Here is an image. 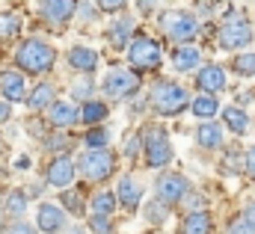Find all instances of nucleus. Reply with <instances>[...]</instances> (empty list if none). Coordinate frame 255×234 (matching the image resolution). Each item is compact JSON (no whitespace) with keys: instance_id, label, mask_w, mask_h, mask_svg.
Segmentation results:
<instances>
[{"instance_id":"obj_1","label":"nucleus","mask_w":255,"mask_h":234,"mask_svg":"<svg viewBox=\"0 0 255 234\" xmlns=\"http://www.w3.org/2000/svg\"><path fill=\"white\" fill-rule=\"evenodd\" d=\"M15 65L21 68V74H48L57 65V48L39 36L24 39L15 51Z\"/></svg>"},{"instance_id":"obj_2","label":"nucleus","mask_w":255,"mask_h":234,"mask_svg":"<svg viewBox=\"0 0 255 234\" xmlns=\"http://www.w3.org/2000/svg\"><path fill=\"white\" fill-rule=\"evenodd\" d=\"M148 104H151V110L157 116H166V118L181 116L190 107V92L175 80H157L154 89L148 92Z\"/></svg>"},{"instance_id":"obj_3","label":"nucleus","mask_w":255,"mask_h":234,"mask_svg":"<svg viewBox=\"0 0 255 234\" xmlns=\"http://www.w3.org/2000/svg\"><path fill=\"white\" fill-rule=\"evenodd\" d=\"M139 136H142V157L148 169H163L172 163V142L160 124H145Z\"/></svg>"},{"instance_id":"obj_4","label":"nucleus","mask_w":255,"mask_h":234,"mask_svg":"<svg viewBox=\"0 0 255 234\" xmlns=\"http://www.w3.org/2000/svg\"><path fill=\"white\" fill-rule=\"evenodd\" d=\"M77 172L83 181H89V184H104V181H110L113 172H116V154L113 151H107V148H98V151H83L80 157H77Z\"/></svg>"},{"instance_id":"obj_5","label":"nucleus","mask_w":255,"mask_h":234,"mask_svg":"<svg viewBox=\"0 0 255 234\" xmlns=\"http://www.w3.org/2000/svg\"><path fill=\"white\" fill-rule=\"evenodd\" d=\"M157 27H160V33H163L166 39H172V42H178V45L193 42L196 33H199L196 15H193V12H184V9H169V12H163V15L157 18Z\"/></svg>"},{"instance_id":"obj_6","label":"nucleus","mask_w":255,"mask_h":234,"mask_svg":"<svg viewBox=\"0 0 255 234\" xmlns=\"http://www.w3.org/2000/svg\"><path fill=\"white\" fill-rule=\"evenodd\" d=\"M101 92L110 98V101H128L139 92V74L133 68H125V65H116L104 74L101 80Z\"/></svg>"},{"instance_id":"obj_7","label":"nucleus","mask_w":255,"mask_h":234,"mask_svg":"<svg viewBox=\"0 0 255 234\" xmlns=\"http://www.w3.org/2000/svg\"><path fill=\"white\" fill-rule=\"evenodd\" d=\"M128 62H130V68H133L136 74L154 71V68H160V62H163V48H160L151 36H133L130 45H128Z\"/></svg>"},{"instance_id":"obj_8","label":"nucleus","mask_w":255,"mask_h":234,"mask_svg":"<svg viewBox=\"0 0 255 234\" xmlns=\"http://www.w3.org/2000/svg\"><path fill=\"white\" fill-rule=\"evenodd\" d=\"M253 24L244 18V15H232V18H226L223 21V27H220V33H217V45L223 48V51H238V48H247V45H253Z\"/></svg>"},{"instance_id":"obj_9","label":"nucleus","mask_w":255,"mask_h":234,"mask_svg":"<svg viewBox=\"0 0 255 234\" xmlns=\"http://www.w3.org/2000/svg\"><path fill=\"white\" fill-rule=\"evenodd\" d=\"M187 193H190V181L184 175H178V172H163V175H157V181H154V196L166 208L184 202Z\"/></svg>"},{"instance_id":"obj_10","label":"nucleus","mask_w":255,"mask_h":234,"mask_svg":"<svg viewBox=\"0 0 255 234\" xmlns=\"http://www.w3.org/2000/svg\"><path fill=\"white\" fill-rule=\"evenodd\" d=\"M74 175H77V160H71L68 154H57L45 169V184L54 190H68Z\"/></svg>"},{"instance_id":"obj_11","label":"nucleus","mask_w":255,"mask_h":234,"mask_svg":"<svg viewBox=\"0 0 255 234\" xmlns=\"http://www.w3.org/2000/svg\"><path fill=\"white\" fill-rule=\"evenodd\" d=\"M65 62H68V68H71L74 74H86V77H92V74L98 71L101 57H98V51L89 48V45H74V48H68Z\"/></svg>"},{"instance_id":"obj_12","label":"nucleus","mask_w":255,"mask_h":234,"mask_svg":"<svg viewBox=\"0 0 255 234\" xmlns=\"http://www.w3.org/2000/svg\"><path fill=\"white\" fill-rule=\"evenodd\" d=\"M27 74H21L18 68H6L0 71V98L9 101V104H18V101H27Z\"/></svg>"},{"instance_id":"obj_13","label":"nucleus","mask_w":255,"mask_h":234,"mask_svg":"<svg viewBox=\"0 0 255 234\" xmlns=\"http://www.w3.org/2000/svg\"><path fill=\"white\" fill-rule=\"evenodd\" d=\"M77 121H80V107L71 98H60L48 107V124L57 130H71Z\"/></svg>"},{"instance_id":"obj_14","label":"nucleus","mask_w":255,"mask_h":234,"mask_svg":"<svg viewBox=\"0 0 255 234\" xmlns=\"http://www.w3.org/2000/svg\"><path fill=\"white\" fill-rule=\"evenodd\" d=\"M36 229L45 234H60L65 229V211L63 205L54 202H39L36 208Z\"/></svg>"},{"instance_id":"obj_15","label":"nucleus","mask_w":255,"mask_h":234,"mask_svg":"<svg viewBox=\"0 0 255 234\" xmlns=\"http://www.w3.org/2000/svg\"><path fill=\"white\" fill-rule=\"evenodd\" d=\"M77 12V0H42V18L51 27H65L68 21H74Z\"/></svg>"},{"instance_id":"obj_16","label":"nucleus","mask_w":255,"mask_h":234,"mask_svg":"<svg viewBox=\"0 0 255 234\" xmlns=\"http://www.w3.org/2000/svg\"><path fill=\"white\" fill-rule=\"evenodd\" d=\"M116 199H119V205L125 208L128 214H133L139 205H142V184H136V178L133 175H122L116 181Z\"/></svg>"},{"instance_id":"obj_17","label":"nucleus","mask_w":255,"mask_h":234,"mask_svg":"<svg viewBox=\"0 0 255 234\" xmlns=\"http://www.w3.org/2000/svg\"><path fill=\"white\" fill-rule=\"evenodd\" d=\"M133 18L130 15H119V18H113L110 21V27H107V42H110V48L113 51H128V45H130V39H133Z\"/></svg>"},{"instance_id":"obj_18","label":"nucleus","mask_w":255,"mask_h":234,"mask_svg":"<svg viewBox=\"0 0 255 234\" xmlns=\"http://www.w3.org/2000/svg\"><path fill=\"white\" fill-rule=\"evenodd\" d=\"M196 86H199L202 92H208V95L223 92V89H226V68H223V65H214V62L202 65L199 74H196Z\"/></svg>"},{"instance_id":"obj_19","label":"nucleus","mask_w":255,"mask_h":234,"mask_svg":"<svg viewBox=\"0 0 255 234\" xmlns=\"http://www.w3.org/2000/svg\"><path fill=\"white\" fill-rule=\"evenodd\" d=\"M199 62H202V51L187 42V45H178L175 51H172V68L175 71H181V74H187L193 68H199Z\"/></svg>"},{"instance_id":"obj_20","label":"nucleus","mask_w":255,"mask_h":234,"mask_svg":"<svg viewBox=\"0 0 255 234\" xmlns=\"http://www.w3.org/2000/svg\"><path fill=\"white\" fill-rule=\"evenodd\" d=\"M110 116V107H107V101H98V98H92V101H86L83 107H80V121L86 124V127H98V124H104Z\"/></svg>"},{"instance_id":"obj_21","label":"nucleus","mask_w":255,"mask_h":234,"mask_svg":"<svg viewBox=\"0 0 255 234\" xmlns=\"http://www.w3.org/2000/svg\"><path fill=\"white\" fill-rule=\"evenodd\" d=\"M214 232V220L208 211H190L181 223V234H211Z\"/></svg>"},{"instance_id":"obj_22","label":"nucleus","mask_w":255,"mask_h":234,"mask_svg":"<svg viewBox=\"0 0 255 234\" xmlns=\"http://www.w3.org/2000/svg\"><path fill=\"white\" fill-rule=\"evenodd\" d=\"M54 101H57V86H54V83H39V86L27 95V107L36 110V113H39V110H48Z\"/></svg>"},{"instance_id":"obj_23","label":"nucleus","mask_w":255,"mask_h":234,"mask_svg":"<svg viewBox=\"0 0 255 234\" xmlns=\"http://www.w3.org/2000/svg\"><path fill=\"white\" fill-rule=\"evenodd\" d=\"M196 142H199L202 148H208V151L220 148V145H223V127H220L217 121H202V124L196 127Z\"/></svg>"},{"instance_id":"obj_24","label":"nucleus","mask_w":255,"mask_h":234,"mask_svg":"<svg viewBox=\"0 0 255 234\" xmlns=\"http://www.w3.org/2000/svg\"><path fill=\"white\" fill-rule=\"evenodd\" d=\"M190 110L196 118H202V121H211V118L220 113V101H217V95H208V92H202V95H196L190 101Z\"/></svg>"},{"instance_id":"obj_25","label":"nucleus","mask_w":255,"mask_h":234,"mask_svg":"<svg viewBox=\"0 0 255 234\" xmlns=\"http://www.w3.org/2000/svg\"><path fill=\"white\" fill-rule=\"evenodd\" d=\"M116 205H119L116 193L104 190V193H95V196H92V202H89V211H92L95 217H113V214H116Z\"/></svg>"},{"instance_id":"obj_26","label":"nucleus","mask_w":255,"mask_h":234,"mask_svg":"<svg viewBox=\"0 0 255 234\" xmlns=\"http://www.w3.org/2000/svg\"><path fill=\"white\" fill-rule=\"evenodd\" d=\"M27 202H30L27 190H12V193L6 196V202H3V211H6L12 220H24V214H27Z\"/></svg>"},{"instance_id":"obj_27","label":"nucleus","mask_w":255,"mask_h":234,"mask_svg":"<svg viewBox=\"0 0 255 234\" xmlns=\"http://www.w3.org/2000/svg\"><path fill=\"white\" fill-rule=\"evenodd\" d=\"M92 92H95V80L92 77H86V74H77L74 80H71V86H68V95H71V101H92Z\"/></svg>"},{"instance_id":"obj_28","label":"nucleus","mask_w":255,"mask_h":234,"mask_svg":"<svg viewBox=\"0 0 255 234\" xmlns=\"http://www.w3.org/2000/svg\"><path fill=\"white\" fill-rule=\"evenodd\" d=\"M60 205H63V211H68L71 217H83L86 211H89V205H86V199L74 190V187H68L63 190V196H60Z\"/></svg>"},{"instance_id":"obj_29","label":"nucleus","mask_w":255,"mask_h":234,"mask_svg":"<svg viewBox=\"0 0 255 234\" xmlns=\"http://www.w3.org/2000/svg\"><path fill=\"white\" fill-rule=\"evenodd\" d=\"M223 121H226V127L232 133H247V127H250V116L241 107H226L223 110Z\"/></svg>"},{"instance_id":"obj_30","label":"nucleus","mask_w":255,"mask_h":234,"mask_svg":"<svg viewBox=\"0 0 255 234\" xmlns=\"http://www.w3.org/2000/svg\"><path fill=\"white\" fill-rule=\"evenodd\" d=\"M107 142H110V130H107L104 124H98V127H89V130H86V136H83V145H86L89 151L107 148Z\"/></svg>"},{"instance_id":"obj_31","label":"nucleus","mask_w":255,"mask_h":234,"mask_svg":"<svg viewBox=\"0 0 255 234\" xmlns=\"http://www.w3.org/2000/svg\"><path fill=\"white\" fill-rule=\"evenodd\" d=\"M21 18L15 15V12H0V42L3 39H15L18 33H21Z\"/></svg>"},{"instance_id":"obj_32","label":"nucleus","mask_w":255,"mask_h":234,"mask_svg":"<svg viewBox=\"0 0 255 234\" xmlns=\"http://www.w3.org/2000/svg\"><path fill=\"white\" fill-rule=\"evenodd\" d=\"M98 3H92V0H77V12H74V21H80V24H89V21H98Z\"/></svg>"},{"instance_id":"obj_33","label":"nucleus","mask_w":255,"mask_h":234,"mask_svg":"<svg viewBox=\"0 0 255 234\" xmlns=\"http://www.w3.org/2000/svg\"><path fill=\"white\" fill-rule=\"evenodd\" d=\"M42 148H45V151H51V154H65V151L71 148V136H68V133L48 136V139H42Z\"/></svg>"},{"instance_id":"obj_34","label":"nucleus","mask_w":255,"mask_h":234,"mask_svg":"<svg viewBox=\"0 0 255 234\" xmlns=\"http://www.w3.org/2000/svg\"><path fill=\"white\" fill-rule=\"evenodd\" d=\"M232 68L241 77H255V54H238L235 62H232Z\"/></svg>"},{"instance_id":"obj_35","label":"nucleus","mask_w":255,"mask_h":234,"mask_svg":"<svg viewBox=\"0 0 255 234\" xmlns=\"http://www.w3.org/2000/svg\"><path fill=\"white\" fill-rule=\"evenodd\" d=\"M142 217H145L148 223H154V226H160V223H166V217H169V211H166V205H163V202H157V199H154V202H151V205H148V208L142 211Z\"/></svg>"},{"instance_id":"obj_36","label":"nucleus","mask_w":255,"mask_h":234,"mask_svg":"<svg viewBox=\"0 0 255 234\" xmlns=\"http://www.w3.org/2000/svg\"><path fill=\"white\" fill-rule=\"evenodd\" d=\"M116 229H113V220L110 217H89V234H113Z\"/></svg>"},{"instance_id":"obj_37","label":"nucleus","mask_w":255,"mask_h":234,"mask_svg":"<svg viewBox=\"0 0 255 234\" xmlns=\"http://www.w3.org/2000/svg\"><path fill=\"white\" fill-rule=\"evenodd\" d=\"M229 234H255V226L244 217V214H241L238 220H232V223H229Z\"/></svg>"},{"instance_id":"obj_38","label":"nucleus","mask_w":255,"mask_h":234,"mask_svg":"<svg viewBox=\"0 0 255 234\" xmlns=\"http://www.w3.org/2000/svg\"><path fill=\"white\" fill-rule=\"evenodd\" d=\"M3 234H39L36 226H30V223H24V220H12L9 226H6V232Z\"/></svg>"},{"instance_id":"obj_39","label":"nucleus","mask_w":255,"mask_h":234,"mask_svg":"<svg viewBox=\"0 0 255 234\" xmlns=\"http://www.w3.org/2000/svg\"><path fill=\"white\" fill-rule=\"evenodd\" d=\"M139 145H142V136H139V133H130V136L125 139V157H128V160H136Z\"/></svg>"},{"instance_id":"obj_40","label":"nucleus","mask_w":255,"mask_h":234,"mask_svg":"<svg viewBox=\"0 0 255 234\" xmlns=\"http://www.w3.org/2000/svg\"><path fill=\"white\" fill-rule=\"evenodd\" d=\"M95 3H98V9H101V12H113V15H116V12H122V9L128 6V0H95Z\"/></svg>"},{"instance_id":"obj_41","label":"nucleus","mask_w":255,"mask_h":234,"mask_svg":"<svg viewBox=\"0 0 255 234\" xmlns=\"http://www.w3.org/2000/svg\"><path fill=\"white\" fill-rule=\"evenodd\" d=\"M157 3H160V0H136V6H139V12H142V15L154 12V9H157Z\"/></svg>"},{"instance_id":"obj_42","label":"nucleus","mask_w":255,"mask_h":234,"mask_svg":"<svg viewBox=\"0 0 255 234\" xmlns=\"http://www.w3.org/2000/svg\"><path fill=\"white\" fill-rule=\"evenodd\" d=\"M9 118H12V107H9V101L0 98V124H6Z\"/></svg>"},{"instance_id":"obj_43","label":"nucleus","mask_w":255,"mask_h":234,"mask_svg":"<svg viewBox=\"0 0 255 234\" xmlns=\"http://www.w3.org/2000/svg\"><path fill=\"white\" fill-rule=\"evenodd\" d=\"M244 157H247V172L255 178V145L250 148V151H247V154H244Z\"/></svg>"},{"instance_id":"obj_44","label":"nucleus","mask_w":255,"mask_h":234,"mask_svg":"<svg viewBox=\"0 0 255 234\" xmlns=\"http://www.w3.org/2000/svg\"><path fill=\"white\" fill-rule=\"evenodd\" d=\"M244 217H247V220H250V223L255 226V202H250V205L244 208Z\"/></svg>"},{"instance_id":"obj_45","label":"nucleus","mask_w":255,"mask_h":234,"mask_svg":"<svg viewBox=\"0 0 255 234\" xmlns=\"http://www.w3.org/2000/svg\"><path fill=\"white\" fill-rule=\"evenodd\" d=\"M15 169H30V157H27V154H21V157L15 160Z\"/></svg>"},{"instance_id":"obj_46","label":"nucleus","mask_w":255,"mask_h":234,"mask_svg":"<svg viewBox=\"0 0 255 234\" xmlns=\"http://www.w3.org/2000/svg\"><path fill=\"white\" fill-rule=\"evenodd\" d=\"M68 234H86L83 229H68Z\"/></svg>"}]
</instances>
